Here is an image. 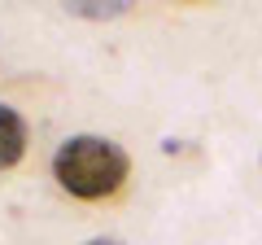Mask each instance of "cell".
Here are the masks:
<instances>
[{
    "mask_svg": "<svg viewBox=\"0 0 262 245\" xmlns=\"http://www.w3.org/2000/svg\"><path fill=\"white\" fill-rule=\"evenodd\" d=\"M131 171V158L105 136H70L53 153V175L70 197L79 201H101L122 189Z\"/></svg>",
    "mask_w": 262,
    "mask_h": 245,
    "instance_id": "6da1fadb",
    "label": "cell"
},
{
    "mask_svg": "<svg viewBox=\"0 0 262 245\" xmlns=\"http://www.w3.org/2000/svg\"><path fill=\"white\" fill-rule=\"evenodd\" d=\"M83 245H122V241H114V236H96V241H83Z\"/></svg>",
    "mask_w": 262,
    "mask_h": 245,
    "instance_id": "3957f363",
    "label": "cell"
},
{
    "mask_svg": "<svg viewBox=\"0 0 262 245\" xmlns=\"http://www.w3.org/2000/svg\"><path fill=\"white\" fill-rule=\"evenodd\" d=\"M22 153H27V122L13 105L0 101V171L18 167Z\"/></svg>",
    "mask_w": 262,
    "mask_h": 245,
    "instance_id": "7a4b0ae2",
    "label": "cell"
}]
</instances>
